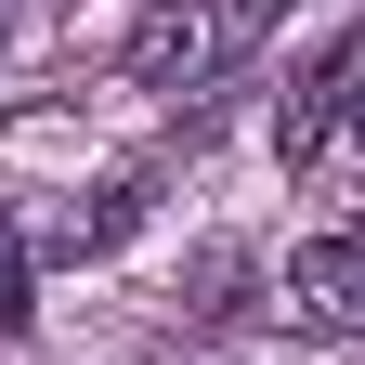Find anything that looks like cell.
I'll return each mask as SVG.
<instances>
[{"label": "cell", "instance_id": "2", "mask_svg": "<svg viewBox=\"0 0 365 365\" xmlns=\"http://www.w3.org/2000/svg\"><path fill=\"white\" fill-rule=\"evenodd\" d=\"M287 313H300L313 339H365V235L287 248Z\"/></svg>", "mask_w": 365, "mask_h": 365}, {"label": "cell", "instance_id": "4", "mask_svg": "<svg viewBox=\"0 0 365 365\" xmlns=\"http://www.w3.org/2000/svg\"><path fill=\"white\" fill-rule=\"evenodd\" d=\"M130 222H144V182H91V196L53 209V261H105Z\"/></svg>", "mask_w": 365, "mask_h": 365}, {"label": "cell", "instance_id": "1", "mask_svg": "<svg viewBox=\"0 0 365 365\" xmlns=\"http://www.w3.org/2000/svg\"><path fill=\"white\" fill-rule=\"evenodd\" d=\"M274 14H287V0H144L130 39H118V66L144 78V91H209Z\"/></svg>", "mask_w": 365, "mask_h": 365}, {"label": "cell", "instance_id": "3", "mask_svg": "<svg viewBox=\"0 0 365 365\" xmlns=\"http://www.w3.org/2000/svg\"><path fill=\"white\" fill-rule=\"evenodd\" d=\"M352 39H327V53H313L300 66V91H287V105H274V157H313V144H327V130H339V91H352Z\"/></svg>", "mask_w": 365, "mask_h": 365}, {"label": "cell", "instance_id": "7", "mask_svg": "<svg viewBox=\"0 0 365 365\" xmlns=\"http://www.w3.org/2000/svg\"><path fill=\"white\" fill-rule=\"evenodd\" d=\"M339 118H352V144H365V66H352V91H339Z\"/></svg>", "mask_w": 365, "mask_h": 365}, {"label": "cell", "instance_id": "6", "mask_svg": "<svg viewBox=\"0 0 365 365\" xmlns=\"http://www.w3.org/2000/svg\"><path fill=\"white\" fill-rule=\"evenodd\" d=\"M0 327H26V261H14V235H0Z\"/></svg>", "mask_w": 365, "mask_h": 365}, {"label": "cell", "instance_id": "5", "mask_svg": "<svg viewBox=\"0 0 365 365\" xmlns=\"http://www.w3.org/2000/svg\"><path fill=\"white\" fill-rule=\"evenodd\" d=\"M248 287H261V261H248V248H196V274H182V313H196V327H235V313H248Z\"/></svg>", "mask_w": 365, "mask_h": 365}]
</instances>
